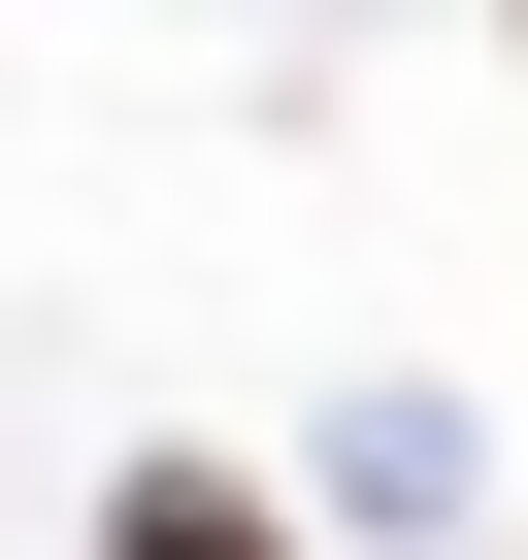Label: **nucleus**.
Here are the masks:
<instances>
[{"label":"nucleus","instance_id":"2","mask_svg":"<svg viewBox=\"0 0 528 560\" xmlns=\"http://www.w3.org/2000/svg\"><path fill=\"white\" fill-rule=\"evenodd\" d=\"M331 527H462V396H364L331 429Z\"/></svg>","mask_w":528,"mask_h":560},{"label":"nucleus","instance_id":"1","mask_svg":"<svg viewBox=\"0 0 528 560\" xmlns=\"http://www.w3.org/2000/svg\"><path fill=\"white\" fill-rule=\"evenodd\" d=\"M100 560H298V494H231V462H133V494H100Z\"/></svg>","mask_w":528,"mask_h":560}]
</instances>
